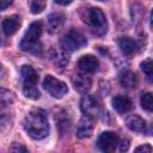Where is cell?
<instances>
[{
	"instance_id": "obj_31",
	"label": "cell",
	"mask_w": 153,
	"mask_h": 153,
	"mask_svg": "<svg viewBox=\"0 0 153 153\" xmlns=\"http://www.w3.org/2000/svg\"><path fill=\"white\" fill-rule=\"evenodd\" d=\"M99 1H104V0H99Z\"/></svg>"
},
{
	"instance_id": "obj_3",
	"label": "cell",
	"mask_w": 153,
	"mask_h": 153,
	"mask_svg": "<svg viewBox=\"0 0 153 153\" xmlns=\"http://www.w3.org/2000/svg\"><path fill=\"white\" fill-rule=\"evenodd\" d=\"M81 18H82V22L87 26H90L92 33H94L96 36H103L108 31L106 19L104 13L99 8L91 7L85 10L81 14Z\"/></svg>"
},
{
	"instance_id": "obj_24",
	"label": "cell",
	"mask_w": 153,
	"mask_h": 153,
	"mask_svg": "<svg viewBox=\"0 0 153 153\" xmlns=\"http://www.w3.org/2000/svg\"><path fill=\"white\" fill-rule=\"evenodd\" d=\"M69 124H71V122H69V120H68V118H65V120L59 118V121H57V126H59V128H60V131H61V133L68 131Z\"/></svg>"
},
{
	"instance_id": "obj_6",
	"label": "cell",
	"mask_w": 153,
	"mask_h": 153,
	"mask_svg": "<svg viewBox=\"0 0 153 153\" xmlns=\"http://www.w3.org/2000/svg\"><path fill=\"white\" fill-rule=\"evenodd\" d=\"M80 108H81V111L86 116H90L92 118L98 117L100 114V109H102L99 99L92 94H87L82 97L80 102Z\"/></svg>"
},
{
	"instance_id": "obj_4",
	"label": "cell",
	"mask_w": 153,
	"mask_h": 153,
	"mask_svg": "<svg viewBox=\"0 0 153 153\" xmlns=\"http://www.w3.org/2000/svg\"><path fill=\"white\" fill-rule=\"evenodd\" d=\"M87 43L86 37L78 30L68 31L61 39V47L67 51H75Z\"/></svg>"
},
{
	"instance_id": "obj_21",
	"label": "cell",
	"mask_w": 153,
	"mask_h": 153,
	"mask_svg": "<svg viewBox=\"0 0 153 153\" xmlns=\"http://www.w3.org/2000/svg\"><path fill=\"white\" fill-rule=\"evenodd\" d=\"M14 100V96L12 92L5 90V88H1L0 90V103H1V106L5 108L7 105H10L12 102Z\"/></svg>"
},
{
	"instance_id": "obj_11",
	"label": "cell",
	"mask_w": 153,
	"mask_h": 153,
	"mask_svg": "<svg viewBox=\"0 0 153 153\" xmlns=\"http://www.w3.org/2000/svg\"><path fill=\"white\" fill-rule=\"evenodd\" d=\"M20 26V18L18 16H10L2 20V31L6 36H12Z\"/></svg>"
},
{
	"instance_id": "obj_18",
	"label": "cell",
	"mask_w": 153,
	"mask_h": 153,
	"mask_svg": "<svg viewBox=\"0 0 153 153\" xmlns=\"http://www.w3.org/2000/svg\"><path fill=\"white\" fill-rule=\"evenodd\" d=\"M54 63L59 67H65L68 63V54L67 50H65L63 48H61L60 50H55L53 56H51Z\"/></svg>"
},
{
	"instance_id": "obj_27",
	"label": "cell",
	"mask_w": 153,
	"mask_h": 153,
	"mask_svg": "<svg viewBox=\"0 0 153 153\" xmlns=\"http://www.w3.org/2000/svg\"><path fill=\"white\" fill-rule=\"evenodd\" d=\"M118 145H120V151L121 152L128 151V148H129V141L127 139H123L121 142H118Z\"/></svg>"
},
{
	"instance_id": "obj_23",
	"label": "cell",
	"mask_w": 153,
	"mask_h": 153,
	"mask_svg": "<svg viewBox=\"0 0 153 153\" xmlns=\"http://www.w3.org/2000/svg\"><path fill=\"white\" fill-rule=\"evenodd\" d=\"M45 5H47L45 0H32V2L30 5V10L33 14H38L45 8Z\"/></svg>"
},
{
	"instance_id": "obj_28",
	"label": "cell",
	"mask_w": 153,
	"mask_h": 153,
	"mask_svg": "<svg viewBox=\"0 0 153 153\" xmlns=\"http://www.w3.org/2000/svg\"><path fill=\"white\" fill-rule=\"evenodd\" d=\"M13 0H0V10L4 11L6 7H8L12 4Z\"/></svg>"
},
{
	"instance_id": "obj_29",
	"label": "cell",
	"mask_w": 153,
	"mask_h": 153,
	"mask_svg": "<svg viewBox=\"0 0 153 153\" xmlns=\"http://www.w3.org/2000/svg\"><path fill=\"white\" fill-rule=\"evenodd\" d=\"M54 1H55L56 4H59V5H63V6H65V5H69L73 0H54Z\"/></svg>"
},
{
	"instance_id": "obj_1",
	"label": "cell",
	"mask_w": 153,
	"mask_h": 153,
	"mask_svg": "<svg viewBox=\"0 0 153 153\" xmlns=\"http://www.w3.org/2000/svg\"><path fill=\"white\" fill-rule=\"evenodd\" d=\"M24 128L26 133L36 140L44 139L49 133V124L43 110H32L24 118Z\"/></svg>"
},
{
	"instance_id": "obj_17",
	"label": "cell",
	"mask_w": 153,
	"mask_h": 153,
	"mask_svg": "<svg viewBox=\"0 0 153 153\" xmlns=\"http://www.w3.org/2000/svg\"><path fill=\"white\" fill-rule=\"evenodd\" d=\"M118 45L121 48V50L123 51V54L130 56L136 51V42L134 39H131L130 37H121L118 39Z\"/></svg>"
},
{
	"instance_id": "obj_25",
	"label": "cell",
	"mask_w": 153,
	"mask_h": 153,
	"mask_svg": "<svg viewBox=\"0 0 153 153\" xmlns=\"http://www.w3.org/2000/svg\"><path fill=\"white\" fill-rule=\"evenodd\" d=\"M10 151H12V152H27L26 147H24L22 143H18V142H13V145L10 147Z\"/></svg>"
},
{
	"instance_id": "obj_12",
	"label": "cell",
	"mask_w": 153,
	"mask_h": 153,
	"mask_svg": "<svg viewBox=\"0 0 153 153\" xmlns=\"http://www.w3.org/2000/svg\"><path fill=\"white\" fill-rule=\"evenodd\" d=\"M74 88L80 93H86L91 88V79L85 74H75L72 78Z\"/></svg>"
},
{
	"instance_id": "obj_2",
	"label": "cell",
	"mask_w": 153,
	"mask_h": 153,
	"mask_svg": "<svg viewBox=\"0 0 153 153\" xmlns=\"http://www.w3.org/2000/svg\"><path fill=\"white\" fill-rule=\"evenodd\" d=\"M42 29H43L42 22L31 23L19 43V48L26 53L38 54L42 50V45L38 41V38L41 37V33H42Z\"/></svg>"
},
{
	"instance_id": "obj_20",
	"label": "cell",
	"mask_w": 153,
	"mask_h": 153,
	"mask_svg": "<svg viewBox=\"0 0 153 153\" xmlns=\"http://www.w3.org/2000/svg\"><path fill=\"white\" fill-rule=\"evenodd\" d=\"M140 67H141V71L145 73L147 80L149 82H153V61L149 60V59L145 60V61L141 62Z\"/></svg>"
},
{
	"instance_id": "obj_13",
	"label": "cell",
	"mask_w": 153,
	"mask_h": 153,
	"mask_svg": "<svg viewBox=\"0 0 153 153\" xmlns=\"http://www.w3.org/2000/svg\"><path fill=\"white\" fill-rule=\"evenodd\" d=\"M111 104H112V108L120 114L128 112L133 106L131 100L126 96H115L111 100Z\"/></svg>"
},
{
	"instance_id": "obj_7",
	"label": "cell",
	"mask_w": 153,
	"mask_h": 153,
	"mask_svg": "<svg viewBox=\"0 0 153 153\" xmlns=\"http://www.w3.org/2000/svg\"><path fill=\"white\" fill-rule=\"evenodd\" d=\"M120 139L118 135L114 131H104L99 135L97 140V146L103 152H112L118 145Z\"/></svg>"
},
{
	"instance_id": "obj_9",
	"label": "cell",
	"mask_w": 153,
	"mask_h": 153,
	"mask_svg": "<svg viewBox=\"0 0 153 153\" xmlns=\"http://www.w3.org/2000/svg\"><path fill=\"white\" fill-rule=\"evenodd\" d=\"M99 62L93 55H84L78 61V68L84 73H93L98 69Z\"/></svg>"
},
{
	"instance_id": "obj_22",
	"label": "cell",
	"mask_w": 153,
	"mask_h": 153,
	"mask_svg": "<svg viewBox=\"0 0 153 153\" xmlns=\"http://www.w3.org/2000/svg\"><path fill=\"white\" fill-rule=\"evenodd\" d=\"M23 92L27 98H30L32 100H37L41 97V93H39L38 88L36 86H24L23 87Z\"/></svg>"
},
{
	"instance_id": "obj_15",
	"label": "cell",
	"mask_w": 153,
	"mask_h": 153,
	"mask_svg": "<svg viewBox=\"0 0 153 153\" xmlns=\"http://www.w3.org/2000/svg\"><path fill=\"white\" fill-rule=\"evenodd\" d=\"M65 24V17L60 13H53L48 17V30L50 33H55L62 29Z\"/></svg>"
},
{
	"instance_id": "obj_8",
	"label": "cell",
	"mask_w": 153,
	"mask_h": 153,
	"mask_svg": "<svg viewBox=\"0 0 153 153\" xmlns=\"http://www.w3.org/2000/svg\"><path fill=\"white\" fill-rule=\"evenodd\" d=\"M93 131V122H92V117L84 115L80 121L76 124V129H75V135L79 139H86L88 136H91Z\"/></svg>"
},
{
	"instance_id": "obj_16",
	"label": "cell",
	"mask_w": 153,
	"mask_h": 153,
	"mask_svg": "<svg viewBox=\"0 0 153 153\" xmlns=\"http://www.w3.org/2000/svg\"><path fill=\"white\" fill-rule=\"evenodd\" d=\"M120 79V84L124 87V88H135L137 85V78L136 75L130 72V71H124L120 74L118 76Z\"/></svg>"
},
{
	"instance_id": "obj_14",
	"label": "cell",
	"mask_w": 153,
	"mask_h": 153,
	"mask_svg": "<svg viewBox=\"0 0 153 153\" xmlns=\"http://www.w3.org/2000/svg\"><path fill=\"white\" fill-rule=\"evenodd\" d=\"M126 124L127 127L133 130V131H137V133H143L146 129V123L145 121L137 116V115H130L126 118Z\"/></svg>"
},
{
	"instance_id": "obj_30",
	"label": "cell",
	"mask_w": 153,
	"mask_h": 153,
	"mask_svg": "<svg viewBox=\"0 0 153 153\" xmlns=\"http://www.w3.org/2000/svg\"><path fill=\"white\" fill-rule=\"evenodd\" d=\"M151 22H152V24H153V10H152V13H151Z\"/></svg>"
},
{
	"instance_id": "obj_26",
	"label": "cell",
	"mask_w": 153,
	"mask_h": 153,
	"mask_svg": "<svg viewBox=\"0 0 153 153\" xmlns=\"http://www.w3.org/2000/svg\"><path fill=\"white\" fill-rule=\"evenodd\" d=\"M153 148L149 146V145H143V146H139L135 148V152H143V153H149L152 152Z\"/></svg>"
},
{
	"instance_id": "obj_10",
	"label": "cell",
	"mask_w": 153,
	"mask_h": 153,
	"mask_svg": "<svg viewBox=\"0 0 153 153\" xmlns=\"http://www.w3.org/2000/svg\"><path fill=\"white\" fill-rule=\"evenodd\" d=\"M22 79H23V87L24 86H36L38 81L37 72L29 65H24L20 69Z\"/></svg>"
},
{
	"instance_id": "obj_5",
	"label": "cell",
	"mask_w": 153,
	"mask_h": 153,
	"mask_svg": "<svg viewBox=\"0 0 153 153\" xmlns=\"http://www.w3.org/2000/svg\"><path fill=\"white\" fill-rule=\"evenodd\" d=\"M43 86H44L45 91L54 98H61L68 92L67 85L63 81L54 78L53 75H47L44 78Z\"/></svg>"
},
{
	"instance_id": "obj_19",
	"label": "cell",
	"mask_w": 153,
	"mask_h": 153,
	"mask_svg": "<svg viewBox=\"0 0 153 153\" xmlns=\"http://www.w3.org/2000/svg\"><path fill=\"white\" fill-rule=\"evenodd\" d=\"M140 103H141V106L143 110H146L148 112H153V92L142 94Z\"/></svg>"
}]
</instances>
